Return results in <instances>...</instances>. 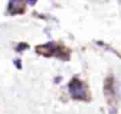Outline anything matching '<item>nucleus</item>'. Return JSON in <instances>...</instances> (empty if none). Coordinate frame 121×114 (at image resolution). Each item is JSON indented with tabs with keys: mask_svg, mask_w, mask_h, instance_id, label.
Listing matches in <instances>:
<instances>
[{
	"mask_svg": "<svg viewBox=\"0 0 121 114\" xmlns=\"http://www.w3.org/2000/svg\"><path fill=\"white\" fill-rule=\"evenodd\" d=\"M69 92L71 96L74 99H78V100H87L88 99V91L86 86L79 81L78 79L74 78L68 86Z\"/></svg>",
	"mask_w": 121,
	"mask_h": 114,
	"instance_id": "1",
	"label": "nucleus"
},
{
	"mask_svg": "<svg viewBox=\"0 0 121 114\" xmlns=\"http://www.w3.org/2000/svg\"><path fill=\"white\" fill-rule=\"evenodd\" d=\"M56 50H57V45L54 42H48V43H45L42 46L37 47L38 53L41 55H43L45 57L51 56L53 53H55Z\"/></svg>",
	"mask_w": 121,
	"mask_h": 114,
	"instance_id": "2",
	"label": "nucleus"
},
{
	"mask_svg": "<svg viewBox=\"0 0 121 114\" xmlns=\"http://www.w3.org/2000/svg\"><path fill=\"white\" fill-rule=\"evenodd\" d=\"M20 6H23L21 1H10L9 2V8L14 12H19L20 9L18 8H20Z\"/></svg>",
	"mask_w": 121,
	"mask_h": 114,
	"instance_id": "3",
	"label": "nucleus"
},
{
	"mask_svg": "<svg viewBox=\"0 0 121 114\" xmlns=\"http://www.w3.org/2000/svg\"><path fill=\"white\" fill-rule=\"evenodd\" d=\"M25 48H27V45L26 44H25V43H20L19 44V46H18V49L17 50H24Z\"/></svg>",
	"mask_w": 121,
	"mask_h": 114,
	"instance_id": "4",
	"label": "nucleus"
}]
</instances>
